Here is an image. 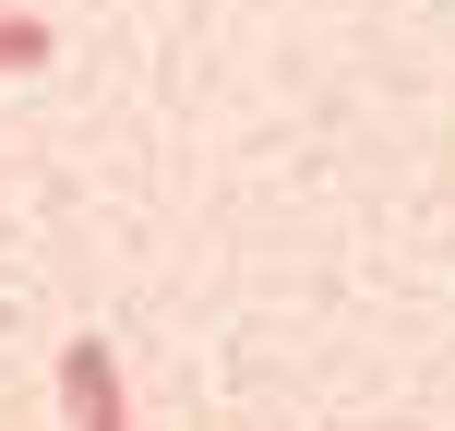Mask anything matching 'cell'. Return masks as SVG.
<instances>
[{
	"instance_id": "cell-1",
	"label": "cell",
	"mask_w": 455,
	"mask_h": 431,
	"mask_svg": "<svg viewBox=\"0 0 455 431\" xmlns=\"http://www.w3.org/2000/svg\"><path fill=\"white\" fill-rule=\"evenodd\" d=\"M60 419H72V431H132V408H120V360H108V336H72V347H60Z\"/></svg>"
},
{
	"instance_id": "cell-2",
	"label": "cell",
	"mask_w": 455,
	"mask_h": 431,
	"mask_svg": "<svg viewBox=\"0 0 455 431\" xmlns=\"http://www.w3.org/2000/svg\"><path fill=\"white\" fill-rule=\"evenodd\" d=\"M48 60V24L36 12H0V72H36Z\"/></svg>"
}]
</instances>
